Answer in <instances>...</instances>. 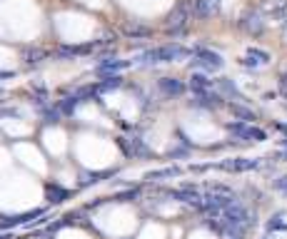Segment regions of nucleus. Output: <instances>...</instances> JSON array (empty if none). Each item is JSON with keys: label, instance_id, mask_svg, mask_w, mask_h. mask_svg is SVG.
Masks as SVG:
<instances>
[{"label": "nucleus", "instance_id": "1", "mask_svg": "<svg viewBox=\"0 0 287 239\" xmlns=\"http://www.w3.org/2000/svg\"><path fill=\"white\" fill-rule=\"evenodd\" d=\"M188 20H190V8H188V3L185 0H180V3L170 10V15L165 18V30L170 33V35H183L185 33V28H188Z\"/></svg>", "mask_w": 287, "mask_h": 239}, {"label": "nucleus", "instance_id": "2", "mask_svg": "<svg viewBox=\"0 0 287 239\" xmlns=\"http://www.w3.org/2000/svg\"><path fill=\"white\" fill-rule=\"evenodd\" d=\"M192 53H195L192 65H197V68H202V70H207V73H215V70H220V68L225 65L222 55H217V53H212V50H207V48H195Z\"/></svg>", "mask_w": 287, "mask_h": 239}, {"label": "nucleus", "instance_id": "3", "mask_svg": "<svg viewBox=\"0 0 287 239\" xmlns=\"http://www.w3.org/2000/svg\"><path fill=\"white\" fill-rule=\"evenodd\" d=\"M158 53V63H175V60H185L192 55V50H188L185 45H178V43H168L163 48H155Z\"/></svg>", "mask_w": 287, "mask_h": 239}, {"label": "nucleus", "instance_id": "4", "mask_svg": "<svg viewBox=\"0 0 287 239\" xmlns=\"http://www.w3.org/2000/svg\"><path fill=\"white\" fill-rule=\"evenodd\" d=\"M227 130H230L232 135L242 137V140H252V142H265V140H267L265 130H260V127H255V125H245V122H230V125H227Z\"/></svg>", "mask_w": 287, "mask_h": 239}, {"label": "nucleus", "instance_id": "5", "mask_svg": "<svg viewBox=\"0 0 287 239\" xmlns=\"http://www.w3.org/2000/svg\"><path fill=\"white\" fill-rule=\"evenodd\" d=\"M240 28H242L245 33H250V35H260V33L265 30V20H262V15H260L257 10H247V13L240 18Z\"/></svg>", "mask_w": 287, "mask_h": 239}, {"label": "nucleus", "instance_id": "6", "mask_svg": "<svg viewBox=\"0 0 287 239\" xmlns=\"http://www.w3.org/2000/svg\"><path fill=\"white\" fill-rule=\"evenodd\" d=\"M260 15L267 18H285L287 15V0H260Z\"/></svg>", "mask_w": 287, "mask_h": 239}, {"label": "nucleus", "instance_id": "7", "mask_svg": "<svg viewBox=\"0 0 287 239\" xmlns=\"http://www.w3.org/2000/svg\"><path fill=\"white\" fill-rule=\"evenodd\" d=\"M220 169H227V172H247V169H255L260 167L257 159H245V157H237V159H225L217 164Z\"/></svg>", "mask_w": 287, "mask_h": 239}, {"label": "nucleus", "instance_id": "8", "mask_svg": "<svg viewBox=\"0 0 287 239\" xmlns=\"http://www.w3.org/2000/svg\"><path fill=\"white\" fill-rule=\"evenodd\" d=\"M222 0H195V13L197 18H215L220 13Z\"/></svg>", "mask_w": 287, "mask_h": 239}, {"label": "nucleus", "instance_id": "9", "mask_svg": "<svg viewBox=\"0 0 287 239\" xmlns=\"http://www.w3.org/2000/svg\"><path fill=\"white\" fill-rule=\"evenodd\" d=\"M127 65H130L127 60H115V58H102V60L97 63V75H102V78L107 75V78H110L112 73H117V70H125Z\"/></svg>", "mask_w": 287, "mask_h": 239}, {"label": "nucleus", "instance_id": "10", "mask_svg": "<svg viewBox=\"0 0 287 239\" xmlns=\"http://www.w3.org/2000/svg\"><path fill=\"white\" fill-rule=\"evenodd\" d=\"M158 85H160L163 95H168V97H180V95L185 92V85H183V80H178V78H163Z\"/></svg>", "mask_w": 287, "mask_h": 239}, {"label": "nucleus", "instance_id": "11", "mask_svg": "<svg viewBox=\"0 0 287 239\" xmlns=\"http://www.w3.org/2000/svg\"><path fill=\"white\" fill-rule=\"evenodd\" d=\"M272 58H270V53L267 50H260V48H250L247 50V58L242 60L245 65H267Z\"/></svg>", "mask_w": 287, "mask_h": 239}, {"label": "nucleus", "instance_id": "12", "mask_svg": "<svg viewBox=\"0 0 287 239\" xmlns=\"http://www.w3.org/2000/svg\"><path fill=\"white\" fill-rule=\"evenodd\" d=\"M45 192H48V199L53 202V204H60V202H65V199H70V189H65V187H60V184H45Z\"/></svg>", "mask_w": 287, "mask_h": 239}, {"label": "nucleus", "instance_id": "13", "mask_svg": "<svg viewBox=\"0 0 287 239\" xmlns=\"http://www.w3.org/2000/svg\"><path fill=\"white\" fill-rule=\"evenodd\" d=\"M122 33L130 35V38H150V35H153L150 28L140 25V23H127V25H122Z\"/></svg>", "mask_w": 287, "mask_h": 239}, {"label": "nucleus", "instance_id": "14", "mask_svg": "<svg viewBox=\"0 0 287 239\" xmlns=\"http://www.w3.org/2000/svg\"><path fill=\"white\" fill-rule=\"evenodd\" d=\"M45 55H48V53H45L43 48H30V45H28V48H23V50H20V58H23L25 63H30V65H35V63L45 60Z\"/></svg>", "mask_w": 287, "mask_h": 239}, {"label": "nucleus", "instance_id": "15", "mask_svg": "<svg viewBox=\"0 0 287 239\" xmlns=\"http://www.w3.org/2000/svg\"><path fill=\"white\" fill-rule=\"evenodd\" d=\"M183 169L180 167H165V169H155V172H148L145 174V179H150V182H160V179H170V177H178Z\"/></svg>", "mask_w": 287, "mask_h": 239}, {"label": "nucleus", "instance_id": "16", "mask_svg": "<svg viewBox=\"0 0 287 239\" xmlns=\"http://www.w3.org/2000/svg\"><path fill=\"white\" fill-rule=\"evenodd\" d=\"M190 87H192V92H197V95H200V92H210L212 80H207L205 75H200V73H197V75H192V78H190Z\"/></svg>", "mask_w": 287, "mask_h": 239}, {"label": "nucleus", "instance_id": "17", "mask_svg": "<svg viewBox=\"0 0 287 239\" xmlns=\"http://www.w3.org/2000/svg\"><path fill=\"white\" fill-rule=\"evenodd\" d=\"M230 110H232L235 117H240V120H245V122H252V120H255V112L247 110V107H242V105H230Z\"/></svg>", "mask_w": 287, "mask_h": 239}, {"label": "nucleus", "instance_id": "18", "mask_svg": "<svg viewBox=\"0 0 287 239\" xmlns=\"http://www.w3.org/2000/svg\"><path fill=\"white\" fill-rule=\"evenodd\" d=\"M120 82H122V80H120L117 75H110V78H105V82L97 85V90H100V92H110V90L120 87Z\"/></svg>", "mask_w": 287, "mask_h": 239}, {"label": "nucleus", "instance_id": "19", "mask_svg": "<svg viewBox=\"0 0 287 239\" xmlns=\"http://www.w3.org/2000/svg\"><path fill=\"white\" fill-rule=\"evenodd\" d=\"M60 110L58 107H45V115H43V120H45V125H55L58 120H60Z\"/></svg>", "mask_w": 287, "mask_h": 239}, {"label": "nucleus", "instance_id": "20", "mask_svg": "<svg viewBox=\"0 0 287 239\" xmlns=\"http://www.w3.org/2000/svg\"><path fill=\"white\" fill-rule=\"evenodd\" d=\"M75 55H78V48H58L55 50V58H60V60H70Z\"/></svg>", "mask_w": 287, "mask_h": 239}, {"label": "nucleus", "instance_id": "21", "mask_svg": "<svg viewBox=\"0 0 287 239\" xmlns=\"http://www.w3.org/2000/svg\"><path fill=\"white\" fill-rule=\"evenodd\" d=\"M75 105H78V100H75V97H68L65 102H60V107H58V110H60V112H65V115H73Z\"/></svg>", "mask_w": 287, "mask_h": 239}, {"label": "nucleus", "instance_id": "22", "mask_svg": "<svg viewBox=\"0 0 287 239\" xmlns=\"http://www.w3.org/2000/svg\"><path fill=\"white\" fill-rule=\"evenodd\" d=\"M135 197H137V189H130V192L117 194V202H130V199H135Z\"/></svg>", "mask_w": 287, "mask_h": 239}, {"label": "nucleus", "instance_id": "23", "mask_svg": "<svg viewBox=\"0 0 287 239\" xmlns=\"http://www.w3.org/2000/svg\"><path fill=\"white\" fill-rule=\"evenodd\" d=\"M220 87H222L225 92H230V95H237V90H235V85H232V82H227V80H220Z\"/></svg>", "mask_w": 287, "mask_h": 239}, {"label": "nucleus", "instance_id": "24", "mask_svg": "<svg viewBox=\"0 0 287 239\" xmlns=\"http://www.w3.org/2000/svg\"><path fill=\"white\" fill-rule=\"evenodd\" d=\"M275 187H277L280 192H287V177H280V179L275 182Z\"/></svg>", "mask_w": 287, "mask_h": 239}, {"label": "nucleus", "instance_id": "25", "mask_svg": "<svg viewBox=\"0 0 287 239\" xmlns=\"http://www.w3.org/2000/svg\"><path fill=\"white\" fill-rule=\"evenodd\" d=\"M282 40L287 43V15H285V20H282Z\"/></svg>", "mask_w": 287, "mask_h": 239}, {"label": "nucleus", "instance_id": "26", "mask_svg": "<svg viewBox=\"0 0 287 239\" xmlns=\"http://www.w3.org/2000/svg\"><path fill=\"white\" fill-rule=\"evenodd\" d=\"M15 73H0V80H5V78H13Z\"/></svg>", "mask_w": 287, "mask_h": 239}, {"label": "nucleus", "instance_id": "27", "mask_svg": "<svg viewBox=\"0 0 287 239\" xmlns=\"http://www.w3.org/2000/svg\"><path fill=\"white\" fill-rule=\"evenodd\" d=\"M280 80H282V85H285V87H287V73H285V75H282V78H280Z\"/></svg>", "mask_w": 287, "mask_h": 239}, {"label": "nucleus", "instance_id": "28", "mask_svg": "<svg viewBox=\"0 0 287 239\" xmlns=\"http://www.w3.org/2000/svg\"><path fill=\"white\" fill-rule=\"evenodd\" d=\"M0 239H10V234H3V237H0Z\"/></svg>", "mask_w": 287, "mask_h": 239}]
</instances>
